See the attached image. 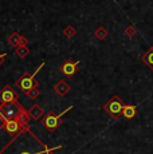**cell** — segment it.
<instances>
[{
  "mask_svg": "<svg viewBox=\"0 0 153 154\" xmlns=\"http://www.w3.org/2000/svg\"><path fill=\"white\" fill-rule=\"evenodd\" d=\"M63 34L67 39H71L73 36L76 35V29L73 27V26H67V27H64V29H63Z\"/></svg>",
  "mask_w": 153,
  "mask_h": 154,
  "instance_id": "e0dca14e",
  "label": "cell"
},
{
  "mask_svg": "<svg viewBox=\"0 0 153 154\" xmlns=\"http://www.w3.org/2000/svg\"><path fill=\"white\" fill-rule=\"evenodd\" d=\"M47 154H54V153H52V152H50V153H47Z\"/></svg>",
  "mask_w": 153,
  "mask_h": 154,
  "instance_id": "44dd1931",
  "label": "cell"
},
{
  "mask_svg": "<svg viewBox=\"0 0 153 154\" xmlns=\"http://www.w3.org/2000/svg\"><path fill=\"white\" fill-rule=\"evenodd\" d=\"M15 52H16V55L19 56V58L24 59L26 56H27L28 54H30V48H28V47H27V44H23V46L16 47V48H15Z\"/></svg>",
  "mask_w": 153,
  "mask_h": 154,
  "instance_id": "9a60e30c",
  "label": "cell"
},
{
  "mask_svg": "<svg viewBox=\"0 0 153 154\" xmlns=\"http://www.w3.org/2000/svg\"><path fill=\"white\" fill-rule=\"evenodd\" d=\"M123 34H125L126 38H134L137 35V29L134 27L133 24H129L128 27L125 28V31H123Z\"/></svg>",
  "mask_w": 153,
  "mask_h": 154,
  "instance_id": "2e32d148",
  "label": "cell"
},
{
  "mask_svg": "<svg viewBox=\"0 0 153 154\" xmlns=\"http://www.w3.org/2000/svg\"><path fill=\"white\" fill-rule=\"evenodd\" d=\"M26 95H27L30 99H36L40 95V91H39V88L38 87H34L32 90L28 91V93H26Z\"/></svg>",
  "mask_w": 153,
  "mask_h": 154,
  "instance_id": "ac0fdd59",
  "label": "cell"
},
{
  "mask_svg": "<svg viewBox=\"0 0 153 154\" xmlns=\"http://www.w3.org/2000/svg\"><path fill=\"white\" fill-rule=\"evenodd\" d=\"M141 60H142V63L145 64L148 69H151L153 71V46L149 47L148 51L141 56Z\"/></svg>",
  "mask_w": 153,
  "mask_h": 154,
  "instance_id": "4fadbf2b",
  "label": "cell"
},
{
  "mask_svg": "<svg viewBox=\"0 0 153 154\" xmlns=\"http://www.w3.org/2000/svg\"><path fill=\"white\" fill-rule=\"evenodd\" d=\"M78 62H74L73 59H67L63 64L59 67V71L63 74L66 78H73L76 72H78Z\"/></svg>",
  "mask_w": 153,
  "mask_h": 154,
  "instance_id": "8992f818",
  "label": "cell"
},
{
  "mask_svg": "<svg viewBox=\"0 0 153 154\" xmlns=\"http://www.w3.org/2000/svg\"><path fill=\"white\" fill-rule=\"evenodd\" d=\"M5 56H7V54H5V52H3V54H0V66H2V64L4 63V59H5Z\"/></svg>",
  "mask_w": 153,
  "mask_h": 154,
  "instance_id": "ffe728a7",
  "label": "cell"
},
{
  "mask_svg": "<svg viewBox=\"0 0 153 154\" xmlns=\"http://www.w3.org/2000/svg\"><path fill=\"white\" fill-rule=\"evenodd\" d=\"M108 29L104 27V26H99L98 28L95 29V31H94V35H95V38L98 40H104V39H106L108 38Z\"/></svg>",
  "mask_w": 153,
  "mask_h": 154,
  "instance_id": "5bb4252c",
  "label": "cell"
},
{
  "mask_svg": "<svg viewBox=\"0 0 153 154\" xmlns=\"http://www.w3.org/2000/svg\"><path fill=\"white\" fill-rule=\"evenodd\" d=\"M46 66V62H42V63H40V66L38 67L36 70L34 71V72H24L23 74V76H20L19 79H17L16 81V86H17V88H19L20 91H22V93H28V91L30 90H32V88L34 87H38V81L36 79H35V76H36V74L39 72L40 70L43 69V67Z\"/></svg>",
  "mask_w": 153,
  "mask_h": 154,
  "instance_id": "7a4b0ae2",
  "label": "cell"
},
{
  "mask_svg": "<svg viewBox=\"0 0 153 154\" xmlns=\"http://www.w3.org/2000/svg\"><path fill=\"white\" fill-rule=\"evenodd\" d=\"M27 38L22 36V35H19L17 32H14V34H11L10 36H8V44H10L11 47H19V46H23V44H27Z\"/></svg>",
  "mask_w": 153,
  "mask_h": 154,
  "instance_id": "9c48e42d",
  "label": "cell"
},
{
  "mask_svg": "<svg viewBox=\"0 0 153 154\" xmlns=\"http://www.w3.org/2000/svg\"><path fill=\"white\" fill-rule=\"evenodd\" d=\"M19 94L12 88V86L7 85L2 91H0V102L8 103V102H17Z\"/></svg>",
  "mask_w": 153,
  "mask_h": 154,
  "instance_id": "52a82bcc",
  "label": "cell"
},
{
  "mask_svg": "<svg viewBox=\"0 0 153 154\" xmlns=\"http://www.w3.org/2000/svg\"><path fill=\"white\" fill-rule=\"evenodd\" d=\"M26 109L20 105L19 102H8L0 105V112L5 119H17Z\"/></svg>",
  "mask_w": 153,
  "mask_h": 154,
  "instance_id": "5b68a950",
  "label": "cell"
},
{
  "mask_svg": "<svg viewBox=\"0 0 153 154\" xmlns=\"http://www.w3.org/2000/svg\"><path fill=\"white\" fill-rule=\"evenodd\" d=\"M28 114H30L31 119L40 121L43 117H45V109H43L40 105L35 103L34 106H31V107H30V110H28Z\"/></svg>",
  "mask_w": 153,
  "mask_h": 154,
  "instance_id": "8fae6325",
  "label": "cell"
},
{
  "mask_svg": "<svg viewBox=\"0 0 153 154\" xmlns=\"http://www.w3.org/2000/svg\"><path fill=\"white\" fill-rule=\"evenodd\" d=\"M73 109V106H69V107L66 109L64 111H62L61 114H55V111H48L45 117L42 118V125L43 127H46V130L48 133H54L55 130L59 127L62 123H63V119H62V117H63L64 114H67L70 110Z\"/></svg>",
  "mask_w": 153,
  "mask_h": 154,
  "instance_id": "3957f363",
  "label": "cell"
},
{
  "mask_svg": "<svg viewBox=\"0 0 153 154\" xmlns=\"http://www.w3.org/2000/svg\"><path fill=\"white\" fill-rule=\"evenodd\" d=\"M3 129H4L5 131L11 135V137H14V135H16L22 129H24V126H23L17 119H10V121H7V122H5V125H4Z\"/></svg>",
  "mask_w": 153,
  "mask_h": 154,
  "instance_id": "ba28073f",
  "label": "cell"
},
{
  "mask_svg": "<svg viewBox=\"0 0 153 154\" xmlns=\"http://www.w3.org/2000/svg\"><path fill=\"white\" fill-rule=\"evenodd\" d=\"M5 147L12 150V154H47L54 150L62 149V145L48 147L31 131L28 126L22 129L16 135H14L12 140L5 145Z\"/></svg>",
  "mask_w": 153,
  "mask_h": 154,
  "instance_id": "6da1fadb",
  "label": "cell"
},
{
  "mask_svg": "<svg viewBox=\"0 0 153 154\" xmlns=\"http://www.w3.org/2000/svg\"><path fill=\"white\" fill-rule=\"evenodd\" d=\"M137 115V106L136 105H125L122 110V117L126 119H133Z\"/></svg>",
  "mask_w": 153,
  "mask_h": 154,
  "instance_id": "7c38bea8",
  "label": "cell"
},
{
  "mask_svg": "<svg viewBox=\"0 0 153 154\" xmlns=\"http://www.w3.org/2000/svg\"><path fill=\"white\" fill-rule=\"evenodd\" d=\"M123 107H125V103H123V100L120 98L118 95H113L104 105V110L106 111L113 119H118V118L121 117Z\"/></svg>",
  "mask_w": 153,
  "mask_h": 154,
  "instance_id": "277c9868",
  "label": "cell"
},
{
  "mask_svg": "<svg viewBox=\"0 0 153 154\" xmlns=\"http://www.w3.org/2000/svg\"><path fill=\"white\" fill-rule=\"evenodd\" d=\"M8 119H5L4 117L2 115V112H0V129H3L4 127V125H5V122H7Z\"/></svg>",
  "mask_w": 153,
  "mask_h": 154,
  "instance_id": "d6986e66",
  "label": "cell"
},
{
  "mask_svg": "<svg viewBox=\"0 0 153 154\" xmlns=\"http://www.w3.org/2000/svg\"><path fill=\"white\" fill-rule=\"evenodd\" d=\"M70 90H71V86H70L69 82L66 81H59L57 85L54 86V91L57 95L59 97H64L66 94L70 93Z\"/></svg>",
  "mask_w": 153,
  "mask_h": 154,
  "instance_id": "30bf717a",
  "label": "cell"
}]
</instances>
